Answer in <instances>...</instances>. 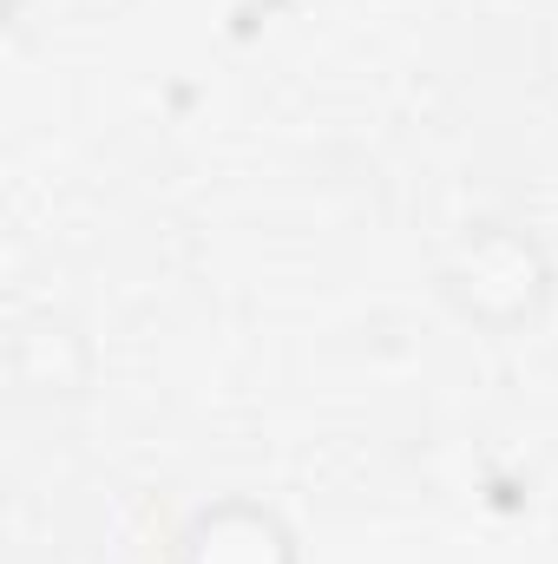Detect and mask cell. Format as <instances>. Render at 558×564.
Here are the masks:
<instances>
[{"instance_id":"7a4b0ae2","label":"cell","mask_w":558,"mask_h":564,"mask_svg":"<svg viewBox=\"0 0 558 564\" xmlns=\"http://www.w3.org/2000/svg\"><path fill=\"white\" fill-rule=\"evenodd\" d=\"M178 564H296V539L270 506L224 499L184 525Z\"/></svg>"},{"instance_id":"6da1fadb","label":"cell","mask_w":558,"mask_h":564,"mask_svg":"<svg viewBox=\"0 0 558 564\" xmlns=\"http://www.w3.org/2000/svg\"><path fill=\"white\" fill-rule=\"evenodd\" d=\"M440 289H447V302L466 322L519 328V322H533L546 308L552 270H546V250L526 230H513V224H466L460 243L440 263Z\"/></svg>"}]
</instances>
